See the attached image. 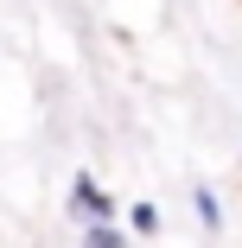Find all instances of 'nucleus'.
Instances as JSON below:
<instances>
[{"mask_svg":"<svg viewBox=\"0 0 242 248\" xmlns=\"http://www.w3.org/2000/svg\"><path fill=\"white\" fill-rule=\"evenodd\" d=\"M70 204H77V217H89V223H102V217H115V210H109V197L96 191L89 178H77V191H70Z\"/></svg>","mask_w":242,"mask_h":248,"instance_id":"obj_1","label":"nucleus"},{"mask_svg":"<svg viewBox=\"0 0 242 248\" xmlns=\"http://www.w3.org/2000/svg\"><path fill=\"white\" fill-rule=\"evenodd\" d=\"M191 197H198V217H204V223H210V229H217V197H210V191H204V185H198V191H191Z\"/></svg>","mask_w":242,"mask_h":248,"instance_id":"obj_3","label":"nucleus"},{"mask_svg":"<svg viewBox=\"0 0 242 248\" xmlns=\"http://www.w3.org/2000/svg\"><path fill=\"white\" fill-rule=\"evenodd\" d=\"M83 248H128V242H121V235H115L109 223H89V235H83Z\"/></svg>","mask_w":242,"mask_h":248,"instance_id":"obj_2","label":"nucleus"}]
</instances>
